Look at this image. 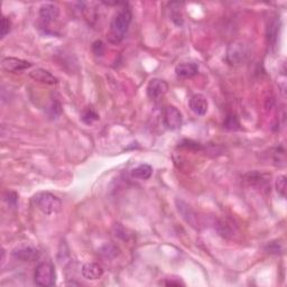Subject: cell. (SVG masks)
<instances>
[{
  "mask_svg": "<svg viewBox=\"0 0 287 287\" xmlns=\"http://www.w3.org/2000/svg\"><path fill=\"white\" fill-rule=\"evenodd\" d=\"M132 14L128 7H124L117 12L109 25V31L107 34V40L110 44L117 45L124 41L127 31L131 24Z\"/></svg>",
  "mask_w": 287,
  "mask_h": 287,
  "instance_id": "1",
  "label": "cell"
},
{
  "mask_svg": "<svg viewBox=\"0 0 287 287\" xmlns=\"http://www.w3.org/2000/svg\"><path fill=\"white\" fill-rule=\"evenodd\" d=\"M31 202H33L35 208L46 216L56 214L62 209V201L56 195L50 192L36 193L31 199Z\"/></svg>",
  "mask_w": 287,
  "mask_h": 287,
  "instance_id": "2",
  "label": "cell"
},
{
  "mask_svg": "<svg viewBox=\"0 0 287 287\" xmlns=\"http://www.w3.org/2000/svg\"><path fill=\"white\" fill-rule=\"evenodd\" d=\"M34 281L41 287H50L56 283V272L54 265L50 262H42L36 266Z\"/></svg>",
  "mask_w": 287,
  "mask_h": 287,
  "instance_id": "3",
  "label": "cell"
},
{
  "mask_svg": "<svg viewBox=\"0 0 287 287\" xmlns=\"http://www.w3.org/2000/svg\"><path fill=\"white\" fill-rule=\"evenodd\" d=\"M12 256L20 262H35L41 257V252L31 243L23 242L13 249Z\"/></svg>",
  "mask_w": 287,
  "mask_h": 287,
  "instance_id": "4",
  "label": "cell"
},
{
  "mask_svg": "<svg viewBox=\"0 0 287 287\" xmlns=\"http://www.w3.org/2000/svg\"><path fill=\"white\" fill-rule=\"evenodd\" d=\"M58 16H60V8L55 4H44L40 8L39 17L41 27L49 28L50 26L55 23Z\"/></svg>",
  "mask_w": 287,
  "mask_h": 287,
  "instance_id": "5",
  "label": "cell"
},
{
  "mask_svg": "<svg viewBox=\"0 0 287 287\" xmlns=\"http://www.w3.org/2000/svg\"><path fill=\"white\" fill-rule=\"evenodd\" d=\"M164 125L171 130H177L183 125V117L181 111L174 105H167L163 113Z\"/></svg>",
  "mask_w": 287,
  "mask_h": 287,
  "instance_id": "6",
  "label": "cell"
},
{
  "mask_svg": "<svg viewBox=\"0 0 287 287\" xmlns=\"http://www.w3.org/2000/svg\"><path fill=\"white\" fill-rule=\"evenodd\" d=\"M168 91V84L162 79H152L147 86V95L153 101L161 100Z\"/></svg>",
  "mask_w": 287,
  "mask_h": 287,
  "instance_id": "7",
  "label": "cell"
},
{
  "mask_svg": "<svg viewBox=\"0 0 287 287\" xmlns=\"http://www.w3.org/2000/svg\"><path fill=\"white\" fill-rule=\"evenodd\" d=\"M270 175L259 173V172H250L247 173L243 176V181L249 187L256 189H270Z\"/></svg>",
  "mask_w": 287,
  "mask_h": 287,
  "instance_id": "8",
  "label": "cell"
},
{
  "mask_svg": "<svg viewBox=\"0 0 287 287\" xmlns=\"http://www.w3.org/2000/svg\"><path fill=\"white\" fill-rule=\"evenodd\" d=\"M2 66L5 71L17 73L27 70L31 66V63L17 57H5L2 61Z\"/></svg>",
  "mask_w": 287,
  "mask_h": 287,
  "instance_id": "9",
  "label": "cell"
},
{
  "mask_svg": "<svg viewBox=\"0 0 287 287\" xmlns=\"http://www.w3.org/2000/svg\"><path fill=\"white\" fill-rule=\"evenodd\" d=\"M246 50L241 43H233L227 51V61L231 65H239L244 61Z\"/></svg>",
  "mask_w": 287,
  "mask_h": 287,
  "instance_id": "10",
  "label": "cell"
},
{
  "mask_svg": "<svg viewBox=\"0 0 287 287\" xmlns=\"http://www.w3.org/2000/svg\"><path fill=\"white\" fill-rule=\"evenodd\" d=\"M29 78H31L36 82L47 84V86H55L58 83V79L53 76V74L45 70V68H35L31 72H29Z\"/></svg>",
  "mask_w": 287,
  "mask_h": 287,
  "instance_id": "11",
  "label": "cell"
},
{
  "mask_svg": "<svg viewBox=\"0 0 287 287\" xmlns=\"http://www.w3.org/2000/svg\"><path fill=\"white\" fill-rule=\"evenodd\" d=\"M190 109L193 111L195 115L198 116H204L208 113L209 102L204 95L202 94H194L189 101Z\"/></svg>",
  "mask_w": 287,
  "mask_h": 287,
  "instance_id": "12",
  "label": "cell"
},
{
  "mask_svg": "<svg viewBox=\"0 0 287 287\" xmlns=\"http://www.w3.org/2000/svg\"><path fill=\"white\" fill-rule=\"evenodd\" d=\"M82 276L89 280H97L102 277L103 268L102 266L97 263H87L82 266Z\"/></svg>",
  "mask_w": 287,
  "mask_h": 287,
  "instance_id": "13",
  "label": "cell"
},
{
  "mask_svg": "<svg viewBox=\"0 0 287 287\" xmlns=\"http://www.w3.org/2000/svg\"><path fill=\"white\" fill-rule=\"evenodd\" d=\"M177 205V210L181 214H182L183 219L187 221L188 223H190L191 226L196 228V226H199V219L198 216H196L195 212L191 209V206L189 204L185 203L183 201H177L176 202Z\"/></svg>",
  "mask_w": 287,
  "mask_h": 287,
  "instance_id": "14",
  "label": "cell"
},
{
  "mask_svg": "<svg viewBox=\"0 0 287 287\" xmlns=\"http://www.w3.org/2000/svg\"><path fill=\"white\" fill-rule=\"evenodd\" d=\"M199 73V65L195 63H181L175 67V74L180 79H191Z\"/></svg>",
  "mask_w": 287,
  "mask_h": 287,
  "instance_id": "15",
  "label": "cell"
},
{
  "mask_svg": "<svg viewBox=\"0 0 287 287\" xmlns=\"http://www.w3.org/2000/svg\"><path fill=\"white\" fill-rule=\"evenodd\" d=\"M280 30V20L278 17H274L270 19L267 27V40L270 47H275L277 45V41L279 37Z\"/></svg>",
  "mask_w": 287,
  "mask_h": 287,
  "instance_id": "16",
  "label": "cell"
},
{
  "mask_svg": "<svg viewBox=\"0 0 287 287\" xmlns=\"http://www.w3.org/2000/svg\"><path fill=\"white\" fill-rule=\"evenodd\" d=\"M219 235L223 238H231L237 232V226L229 219H221L216 225Z\"/></svg>",
  "mask_w": 287,
  "mask_h": 287,
  "instance_id": "17",
  "label": "cell"
},
{
  "mask_svg": "<svg viewBox=\"0 0 287 287\" xmlns=\"http://www.w3.org/2000/svg\"><path fill=\"white\" fill-rule=\"evenodd\" d=\"M131 177H134L136 180H148L152 177L153 175V167L148 164H140L137 167H135L134 169H131L130 172Z\"/></svg>",
  "mask_w": 287,
  "mask_h": 287,
  "instance_id": "18",
  "label": "cell"
},
{
  "mask_svg": "<svg viewBox=\"0 0 287 287\" xmlns=\"http://www.w3.org/2000/svg\"><path fill=\"white\" fill-rule=\"evenodd\" d=\"M223 127L228 130H239L240 129V122H239L238 117L233 114H229L227 117L225 121H223Z\"/></svg>",
  "mask_w": 287,
  "mask_h": 287,
  "instance_id": "19",
  "label": "cell"
},
{
  "mask_svg": "<svg viewBox=\"0 0 287 287\" xmlns=\"http://www.w3.org/2000/svg\"><path fill=\"white\" fill-rule=\"evenodd\" d=\"M81 119L87 125H91L94 121L99 120V115L92 108H87L82 111Z\"/></svg>",
  "mask_w": 287,
  "mask_h": 287,
  "instance_id": "20",
  "label": "cell"
},
{
  "mask_svg": "<svg viewBox=\"0 0 287 287\" xmlns=\"http://www.w3.org/2000/svg\"><path fill=\"white\" fill-rule=\"evenodd\" d=\"M119 249L117 248L115 244H104V246L100 249L101 256L105 259H113L117 255H118Z\"/></svg>",
  "mask_w": 287,
  "mask_h": 287,
  "instance_id": "21",
  "label": "cell"
},
{
  "mask_svg": "<svg viewBox=\"0 0 287 287\" xmlns=\"http://www.w3.org/2000/svg\"><path fill=\"white\" fill-rule=\"evenodd\" d=\"M276 190H277V192L285 198L286 196V190H287V180L285 175H279V176L276 178Z\"/></svg>",
  "mask_w": 287,
  "mask_h": 287,
  "instance_id": "22",
  "label": "cell"
},
{
  "mask_svg": "<svg viewBox=\"0 0 287 287\" xmlns=\"http://www.w3.org/2000/svg\"><path fill=\"white\" fill-rule=\"evenodd\" d=\"M178 147L182 148H187V150H191V151H202L203 147L200 142H196L194 140L191 139H183L181 142H178Z\"/></svg>",
  "mask_w": 287,
  "mask_h": 287,
  "instance_id": "23",
  "label": "cell"
},
{
  "mask_svg": "<svg viewBox=\"0 0 287 287\" xmlns=\"http://www.w3.org/2000/svg\"><path fill=\"white\" fill-rule=\"evenodd\" d=\"M10 30H12V20L7 16H3L2 27H0V36H2V39H5L7 34L10 33Z\"/></svg>",
  "mask_w": 287,
  "mask_h": 287,
  "instance_id": "24",
  "label": "cell"
},
{
  "mask_svg": "<svg viewBox=\"0 0 287 287\" xmlns=\"http://www.w3.org/2000/svg\"><path fill=\"white\" fill-rule=\"evenodd\" d=\"M5 201L7 202L9 206H16L18 202V194L13 191H9L6 194H5Z\"/></svg>",
  "mask_w": 287,
  "mask_h": 287,
  "instance_id": "25",
  "label": "cell"
},
{
  "mask_svg": "<svg viewBox=\"0 0 287 287\" xmlns=\"http://www.w3.org/2000/svg\"><path fill=\"white\" fill-rule=\"evenodd\" d=\"M92 51L95 55H102L104 53V44L101 41H95L92 45Z\"/></svg>",
  "mask_w": 287,
  "mask_h": 287,
  "instance_id": "26",
  "label": "cell"
},
{
  "mask_svg": "<svg viewBox=\"0 0 287 287\" xmlns=\"http://www.w3.org/2000/svg\"><path fill=\"white\" fill-rule=\"evenodd\" d=\"M163 284L166 286H184V284L181 280H167L164 281Z\"/></svg>",
  "mask_w": 287,
  "mask_h": 287,
  "instance_id": "27",
  "label": "cell"
}]
</instances>
